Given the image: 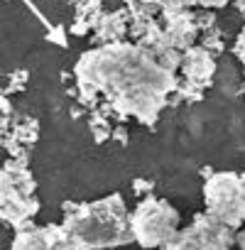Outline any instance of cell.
Masks as SVG:
<instances>
[{
	"label": "cell",
	"mask_w": 245,
	"mask_h": 250,
	"mask_svg": "<svg viewBox=\"0 0 245 250\" xmlns=\"http://www.w3.org/2000/svg\"><path fill=\"white\" fill-rule=\"evenodd\" d=\"M76 74L88 88L110 93L120 113H130L140 120H155L174 88L172 71L164 69L155 52L130 44H110L83 54Z\"/></svg>",
	"instance_id": "1"
},
{
	"label": "cell",
	"mask_w": 245,
	"mask_h": 250,
	"mask_svg": "<svg viewBox=\"0 0 245 250\" xmlns=\"http://www.w3.org/2000/svg\"><path fill=\"white\" fill-rule=\"evenodd\" d=\"M184 71H186V76H189L191 81H201V79L208 81V76H211V71H213V62L208 59L206 52L194 49V52H189V59L184 57Z\"/></svg>",
	"instance_id": "7"
},
{
	"label": "cell",
	"mask_w": 245,
	"mask_h": 250,
	"mask_svg": "<svg viewBox=\"0 0 245 250\" xmlns=\"http://www.w3.org/2000/svg\"><path fill=\"white\" fill-rule=\"evenodd\" d=\"M162 250H233V228L201 213L189 228H179Z\"/></svg>",
	"instance_id": "5"
},
{
	"label": "cell",
	"mask_w": 245,
	"mask_h": 250,
	"mask_svg": "<svg viewBox=\"0 0 245 250\" xmlns=\"http://www.w3.org/2000/svg\"><path fill=\"white\" fill-rule=\"evenodd\" d=\"M35 201L27 191H22L8 169H0V216L5 221L22 226L35 213Z\"/></svg>",
	"instance_id": "6"
},
{
	"label": "cell",
	"mask_w": 245,
	"mask_h": 250,
	"mask_svg": "<svg viewBox=\"0 0 245 250\" xmlns=\"http://www.w3.org/2000/svg\"><path fill=\"white\" fill-rule=\"evenodd\" d=\"M128 228L143 248H164L179 230V213L162 199H145L128 218Z\"/></svg>",
	"instance_id": "3"
},
{
	"label": "cell",
	"mask_w": 245,
	"mask_h": 250,
	"mask_svg": "<svg viewBox=\"0 0 245 250\" xmlns=\"http://www.w3.org/2000/svg\"><path fill=\"white\" fill-rule=\"evenodd\" d=\"M133 240L128 228V211L120 196L81 206L76 213L66 216L61 226L30 228L22 230L13 250H91L108 248Z\"/></svg>",
	"instance_id": "2"
},
{
	"label": "cell",
	"mask_w": 245,
	"mask_h": 250,
	"mask_svg": "<svg viewBox=\"0 0 245 250\" xmlns=\"http://www.w3.org/2000/svg\"><path fill=\"white\" fill-rule=\"evenodd\" d=\"M206 213L228 228L245 221V182L238 174H216L204 187Z\"/></svg>",
	"instance_id": "4"
}]
</instances>
